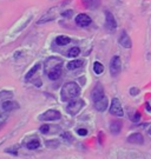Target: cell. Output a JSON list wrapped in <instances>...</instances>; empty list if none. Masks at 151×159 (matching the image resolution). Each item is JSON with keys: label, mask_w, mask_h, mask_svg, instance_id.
I'll return each mask as SVG.
<instances>
[{"label": "cell", "mask_w": 151, "mask_h": 159, "mask_svg": "<svg viewBox=\"0 0 151 159\" xmlns=\"http://www.w3.org/2000/svg\"><path fill=\"white\" fill-rule=\"evenodd\" d=\"M62 59L57 57L49 58L44 64V72L50 80H57L62 75Z\"/></svg>", "instance_id": "cell-1"}, {"label": "cell", "mask_w": 151, "mask_h": 159, "mask_svg": "<svg viewBox=\"0 0 151 159\" xmlns=\"http://www.w3.org/2000/svg\"><path fill=\"white\" fill-rule=\"evenodd\" d=\"M80 94V87L77 83H66L65 85L62 87L60 91V99L62 102H68L76 99L77 97Z\"/></svg>", "instance_id": "cell-2"}, {"label": "cell", "mask_w": 151, "mask_h": 159, "mask_svg": "<svg viewBox=\"0 0 151 159\" xmlns=\"http://www.w3.org/2000/svg\"><path fill=\"white\" fill-rule=\"evenodd\" d=\"M84 100L82 99H73L71 102H68L66 106V112L70 116H76L80 112V110L84 107Z\"/></svg>", "instance_id": "cell-3"}, {"label": "cell", "mask_w": 151, "mask_h": 159, "mask_svg": "<svg viewBox=\"0 0 151 159\" xmlns=\"http://www.w3.org/2000/svg\"><path fill=\"white\" fill-rule=\"evenodd\" d=\"M60 118H62V113L57 110H47L46 112L38 117V119L41 121H54V120H59Z\"/></svg>", "instance_id": "cell-4"}, {"label": "cell", "mask_w": 151, "mask_h": 159, "mask_svg": "<svg viewBox=\"0 0 151 159\" xmlns=\"http://www.w3.org/2000/svg\"><path fill=\"white\" fill-rule=\"evenodd\" d=\"M122 70V61L118 56H113L110 60V74L112 77H117Z\"/></svg>", "instance_id": "cell-5"}, {"label": "cell", "mask_w": 151, "mask_h": 159, "mask_svg": "<svg viewBox=\"0 0 151 159\" xmlns=\"http://www.w3.org/2000/svg\"><path fill=\"white\" fill-rule=\"evenodd\" d=\"M109 111H110V113L111 114L117 116V117H123L124 116L123 107H122V104H120V102H119L118 98H112L111 105H110Z\"/></svg>", "instance_id": "cell-6"}, {"label": "cell", "mask_w": 151, "mask_h": 159, "mask_svg": "<svg viewBox=\"0 0 151 159\" xmlns=\"http://www.w3.org/2000/svg\"><path fill=\"white\" fill-rule=\"evenodd\" d=\"M105 29L110 33H113L117 29V21L113 17V14L109 11H105Z\"/></svg>", "instance_id": "cell-7"}, {"label": "cell", "mask_w": 151, "mask_h": 159, "mask_svg": "<svg viewBox=\"0 0 151 159\" xmlns=\"http://www.w3.org/2000/svg\"><path fill=\"white\" fill-rule=\"evenodd\" d=\"M76 25L79 26V27H86V26H89L90 24H91V18L87 16V14H85V13H80L78 14L77 17H76Z\"/></svg>", "instance_id": "cell-8"}, {"label": "cell", "mask_w": 151, "mask_h": 159, "mask_svg": "<svg viewBox=\"0 0 151 159\" xmlns=\"http://www.w3.org/2000/svg\"><path fill=\"white\" fill-rule=\"evenodd\" d=\"M118 43H119V45L123 46L124 48H131V46H132V43H131L129 34L126 33L125 31H123L120 33L119 38H118Z\"/></svg>", "instance_id": "cell-9"}, {"label": "cell", "mask_w": 151, "mask_h": 159, "mask_svg": "<svg viewBox=\"0 0 151 159\" xmlns=\"http://www.w3.org/2000/svg\"><path fill=\"white\" fill-rule=\"evenodd\" d=\"M104 96V89H103V86L101 84H97L95 89H93V91L91 93V98H92V100L93 102H98V100H101Z\"/></svg>", "instance_id": "cell-10"}, {"label": "cell", "mask_w": 151, "mask_h": 159, "mask_svg": "<svg viewBox=\"0 0 151 159\" xmlns=\"http://www.w3.org/2000/svg\"><path fill=\"white\" fill-rule=\"evenodd\" d=\"M126 140H128V143H130V144H138V145H142V144L144 143V137L142 136L140 133H138V132H136V133L130 134Z\"/></svg>", "instance_id": "cell-11"}, {"label": "cell", "mask_w": 151, "mask_h": 159, "mask_svg": "<svg viewBox=\"0 0 151 159\" xmlns=\"http://www.w3.org/2000/svg\"><path fill=\"white\" fill-rule=\"evenodd\" d=\"M107 106H109V99H107L106 97H103L101 100H98V102H95L96 110L99 111V112H104L107 108Z\"/></svg>", "instance_id": "cell-12"}, {"label": "cell", "mask_w": 151, "mask_h": 159, "mask_svg": "<svg viewBox=\"0 0 151 159\" xmlns=\"http://www.w3.org/2000/svg\"><path fill=\"white\" fill-rule=\"evenodd\" d=\"M1 107H2V110H4L5 112H11V111H13V110H16V108L19 107V105H18L16 102L5 100V102H2V105H1Z\"/></svg>", "instance_id": "cell-13"}, {"label": "cell", "mask_w": 151, "mask_h": 159, "mask_svg": "<svg viewBox=\"0 0 151 159\" xmlns=\"http://www.w3.org/2000/svg\"><path fill=\"white\" fill-rule=\"evenodd\" d=\"M83 5L89 10H96L101 5V0H82Z\"/></svg>", "instance_id": "cell-14"}, {"label": "cell", "mask_w": 151, "mask_h": 159, "mask_svg": "<svg viewBox=\"0 0 151 159\" xmlns=\"http://www.w3.org/2000/svg\"><path fill=\"white\" fill-rule=\"evenodd\" d=\"M122 121H119V120H115V121H112L111 125H110V131H111L112 134H118V133H120V131H122Z\"/></svg>", "instance_id": "cell-15"}, {"label": "cell", "mask_w": 151, "mask_h": 159, "mask_svg": "<svg viewBox=\"0 0 151 159\" xmlns=\"http://www.w3.org/2000/svg\"><path fill=\"white\" fill-rule=\"evenodd\" d=\"M70 41H71V39H70L68 37H66V35H59V37H57L56 38V44L59 46L67 45Z\"/></svg>", "instance_id": "cell-16"}, {"label": "cell", "mask_w": 151, "mask_h": 159, "mask_svg": "<svg viewBox=\"0 0 151 159\" xmlns=\"http://www.w3.org/2000/svg\"><path fill=\"white\" fill-rule=\"evenodd\" d=\"M82 65H83V61H82V60H72V61H70V63L67 64V68L73 71V70L79 68Z\"/></svg>", "instance_id": "cell-17"}, {"label": "cell", "mask_w": 151, "mask_h": 159, "mask_svg": "<svg viewBox=\"0 0 151 159\" xmlns=\"http://www.w3.org/2000/svg\"><path fill=\"white\" fill-rule=\"evenodd\" d=\"M39 68H40V64H39V63L35 64V65H34L33 67L31 68V70H30V71L27 72V74H26V77H25V79H26V80H30V79H31V78H32V77H33L34 74H35V72H37V71H38Z\"/></svg>", "instance_id": "cell-18"}, {"label": "cell", "mask_w": 151, "mask_h": 159, "mask_svg": "<svg viewBox=\"0 0 151 159\" xmlns=\"http://www.w3.org/2000/svg\"><path fill=\"white\" fill-rule=\"evenodd\" d=\"M93 71H95L96 74H101L104 72V66H103V64L99 63V61H95L93 64Z\"/></svg>", "instance_id": "cell-19"}, {"label": "cell", "mask_w": 151, "mask_h": 159, "mask_svg": "<svg viewBox=\"0 0 151 159\" xmlns=\"http://www.w3.org/2000/svg\"><path fill=\"white\" fill-rule=\"evenodd\" d=\"M27 148L28 150H35V148H38L40 146V142L38 139H32V140H30L27 143Z\"/></svg>", "instance_id": "cell-20"}, {"label": "cell", "mask_w": 151, "mask_h": 159, "mask_svg": "<svg viewBox=\"0 0 151 159\" xmlns=\"http://www.w3.org/2000/svg\"><path fill=\"white\" fill-rule=\"evenodd\" d=\"M79 53H80V50H79V47H72L71 50H68L67 52V57L68 58H74V57H78Z\"/></svg>", "instance_id": "cell-21"}, {"label": "cell", "mask_w": 151, "mask_h": 159, "mask_svg": "<svg viewBox=\"0 0 151 159\" xmlns=\"http://www.w3.org/2000/svg\"><path fill=\"white\" fill-rule=\"evenodd\" d=\"M72 14H73L72 10H67V11H65V12H62V17H64V18H71Z\"/></svg>", "instance_id": "cell-22"}, {"label": "cell", "mask_w": 151, "mask_h": 159, "mask_svg": "<svg viewBox=\"0 0 151 159\" xmlns=\"http://www.w3.org/2000/svg\"><path fill=\"white\" fill-rule=\"evenodd\" d=\"M49 131H50V126L49 125H43V126H40V132L41 133H49Z\"/></svg>", "instance_id": "cell-23"}, {"label": "cell", "mask_w": 151, "mask_h": 159, "mask_svg": "<svg viewBox=\"0 0 151 159\" xmlns=\"http://www.w3.org/2000/svg\"><path fill=\"white\" fill-rule=\"evenodd\" d=\"M138 93H139V90H138L137 87H132V89H130V94H131V96L134 97V96H137Z\"/></svg>", "instance_id": "cell-24"}, {"label": "cell", "mask_w": 151, "mask_h": 159, "mask_svg": "<svg viewBox=\"0 0 151 159\" xmlns=\"http://www.w3.org/2000/svg\"><path fill=\"white\" fill-rule=\"evenodd\" d=\"M77 133H78L79 136L84 137V136H86V134H87V130H86V129H78Z\"/></svg>", "instance_id": "cell-25"}, {"label": "cell", "mask_w": 151, "mask_h": 159, "mask_svg": "<svg viewBox=\"0 0 151 159\" xmlns=\"http://www.w3.org/2000/svg\"><path fill=\"white\" fill-rule=\"evenodd\" d=\"M139 120H140V113L136 112V113H134V116L132 117V121H134V123H138Z\"/></svg>", "instance_id": "cell-26"}, {"label": "cell", "mask_w": 151, "mask_h": 159, "mask_svg": "<svg viewBox=\"0 0 151 159\" xmlns=\"http://www.w3.org/2000/svg\"><path fill=\"white\" fill-rule=\"evenodd\" d=\"M62 137L63 138H65V139H67L68 142H71V140H72V136H71L68 132H64V133L62 134Z\"/></svg>", "instance_id": "cell-27"}, {"label": "cell", "mask_w": 151, "mask_h": 159, "mask_svg": "<svg viewBox=\"0 0 151 159\" xmlns=\"http://www.w3.org/2000/svg\"><path fill=\"white\" fill-rule=\"evenodd\" d=\"M145 108H146V110H148V111H150V112H151V107H150V105H149V104H146Z\"/></svg>", "instance_id": "cell-28"}, {"label": "cell", "mask_w": 151, "mask_h": 159, "mask_svg": "<svg viewBox=\"0 0 151 159\" xmlns=\"http://www.w3.org/2000/svg\"><path fill=\"white\" fill-rule=\"evenodd\" d=\"M148 133H149V134H150V136H151V127H150V129H149V130H148Z\"/></svg>", "instance_id": "cell-29"}]
</instances>
